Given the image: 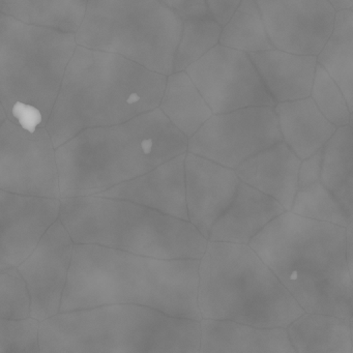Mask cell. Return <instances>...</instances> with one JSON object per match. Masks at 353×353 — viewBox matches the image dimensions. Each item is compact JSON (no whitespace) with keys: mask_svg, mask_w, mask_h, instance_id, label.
Instances as JSON below:
<instances>
[{"mask_svg":"<svg viewBox=\"0 0 353 353\" xmlns=\"http://www.w3.org/2000/svg\"><path fill=\"white\" fill-rule=\"evenodd\" d=\"M198 265L75 243L59 311L129 303L200 321Z\"/></svg>","mask_w":353,"mask_h":353,"instance_id":"cell-1","label":"cell"},{"mask_svg":"<svg viewBox=\"0 0 353 353\" xmlns=\"http://www.w3.org/2000/svg\"><path fill=\"white\" fill-rule=\"evenodd\" d=\"M166 79L121 55L77 45L45 129L57 148L83 130L125 123L159 108Z\"/></svg>","mask_w":353,"mask_h":353,"instance_id":"cell-2","label":"cell"},{"mask_svg":"<svg viewBox=\"0 0 353 353\" xmlns=\"http://www.w3.org/2000/svg\"><path fill=\"white\" fill-rule=\"evenodd\" d=\"M345 227L283 212L249 245L303 312L352 319Z\"/></svg>","mask_w":353,"mask_h":353,"instance_id":"cell-3","label":"cell"},{"mask_svg":"<svg viewBox=\"0 0 353 353\" xmlns=\"http://www.w3.org/2000/svg\"><path fill=\"white\" fill-rule=\"evenodd\" d=\"M188 152V138L160 108L90 128L55 148L61 198L98 195Z\"/></svg>","mask_w":353,"mask_h":353,"instance_id":"cell-4","label":"cell"},{"mask_svg":"<svg viewBox=\"0 0 353 353\" xmlns=\"http://www.w3.org/2000/svg\"><path fill=\"white\" fill-rule=\"evenodd\" d=\"M59 219L74 243L158 259L199 260L208 239L189 221L101 195L61 198Z\"/></svg>","mask_w":353,"mask_h":353,"instance_id":"cell-5","label":"cell"},{"mask_svg":"<svg viewBox=\"0 0 353 353\" xmlns=\"http://www.w3.org/2000/svg\"><path fill=\"white\" fill-rule=\"evenodd\" d=\"M197 303L204 319L285 327L303 313L249 245L208 241L198 265Z\"/></svg>","mask_w":353,"mask_h":353,"instance_id":"cell-6","label":"cell"},{"mask_svg":"<svg viewBox=\"0 0 353 353\" xmlns=\"http://www.w3.org/2000/svg\"><path fill=\"white\" fill-rule=\"evenodd\" d=\"M76 46L74 34L0 12V103L8 119L26 129L46 127Z\"/></svg>","mask_w":353,"mask_h":353,"instance_id":"cell-7","label":"cell"},{"mask_svg":"<svg viewBox=\"0 0 353 353\" xmlns=\"http://www.w3.org/2000/svg\"><path fill=\"white\" fill-rule=\"evenodd\" d=\"M183 20L159 0H88L76 44L173 73Z\"/></svg>","mask_w":353,"mask_h":353,"instance_id":"cell-8","label":"cell"},{"mask_svg":"<svg viewBox=\"0 0 353 353\" xmlns=\"http://www.w3.org/2000/svg\"><path fill=\"white\" fill-rule=\"evenodd\" d=\"M282 141L274 107H249L212 114L188 139V152L235 169Z\"/></svg>","mask_w":353,"mask_h":353,"instance_id":"cell-9","label":"cell"},{"mask_svg":"<svg viewBox=\"0 0 353 353\" xmlns=\"http://www.w3.org/2000/svg\"><path fill=\"white\" fill-rule=\"evenodd\" d=\"M212 114L249 107H274L270 97L252 63L243 51L216 45L185 70Z\"/></svg>","mask_w":353,"mask_h":353,"instance_id":"cell-10","label":"cell"},{"mask_svg":"<svg viewBox=\"0 0 353 353\" xmlns=\"http://www.w3.org/2000/svg\"><path fill=\"white\" fill-rule=\"evenodd\" d=\"M0 190L61 199L55 148L45 128L0 125Z\"/></svg>","mask_w":353,"mask_h":353,"instance_id":"cell-11","label":"cell"},{"mask_svg":"<svg viewBox=\"0 0 353 353\" xmlns=\"http://www.w3.org/2000/svg\"><path fill=\"white\" fill-rule=\"evenodd\" d=\"M74 241L57 219L32 253L16 268L30 299V316L39 321L61 310L73 255Z\"/></svg>","mask_w":353,"mask_h":353,"instance_id":"cell-12","label":"cell"},{"mask_svg":"<svg viewBox=\"0 0 353 353\" xmlns=\"http://www.w3.org/2000/svg\"><path fill=\"white\" fill-rule=\"evenodd\" d=\"M272 47L317 55L334 26L336 10L327 0H255Z\"/></svg>","mask_w":353,"mask_h":353,"instance_id":"cell-13","label":"cell"},{"mask_svg":"<svg viewBox=\"0 0 353 353\" xmlns=\"http://www.w3.org/2000/svg\"><path fill=\"white\" fill-rule=\"evenodd\" d=\"M61 200L0 190V263L17 268L59 219Z\"/></svg>","mask_w":353,"mask_h":353,"instance_id":"cell-14","label":"cell"},{"mask_svg":"<svg viewBox=\"0 0 353 353\" xmlns=\"http://www.w3.org/2000/svg\"><path fill=\"white\" fill-rule=\"evenodd\" d=\"M239 181L241 179L233 169L185 152L188 220L206 239L212 225L234 197Z\"/></svg>","mask_w":353,"mask_h":353,"instance_id":"cell-15","label":"cell"},{"mask_svg":"<svg viewBox=\"0 0 353 353\" xmlns=\"http://www.w3.org/2000/svg\"><path fill=\"white\" fill-rule=\"evenodd\" d=\"M185 157L179 154L131 181L98 195L128 200L163 214L188 220Z\"/></svg>","mask_w":353,"mask_h":353,"instance_id":"cell-16","label":"cell"},{"mask_svg":"<svg viewBox=\"0 0 353 353\" xmlns=\"http://www.w3.org/2000/svg\"><path fill=\"white\" fill-rule=\"evenodd\" d=\"M285 212L276 200L241 181L228 208L212 225L208 241L249 245Z\"/></svg>","mask_w":353,"mask_h":353,"instance_id":"cell-17","label":"cell"},{"mask_svg":"<svg viewBox=\"0 0 353 353\" xmlns=\"http://www.w3.org/2000/svg\"><path fill=\"white\" fill-rule=\"evenodd\" d=\"M301 164V159L280 141L241 163L235 172L241 181L270 196L289 212L297 191Z\"/></svg>","mask_w":353,"mask_h":353,"instance_id":"cell-18","label":"cell"},{"mask_svg":"<svg viewBox=\"0 0 353 353\" xmlns=\"http://www.w3.org/2000/svg\"><path fill=\"white\" fill-rule=\"evenodd\" d=\"M199 352L293 353L285 327H259L231 320H200Z\"/></svg>","mask_w":353,"mask_h":353,"instance_id":"cell-19","label":"cell"},{"mask_svg":"<svg viewBox=\"0 0 353 353\" xmlns=\"http://www.w3.org/2000/svg\"><path fill=\"white\" fill-rule=\"evenodd\" d=\"M248 54L274 102L310 97L317 65L315 55L295 54L274 48Z\"/></svg>","mask_w":353,"mask_h":353,"instance_id":"cell-20","label":"cell"},{"mask_svg":"<svg viewBox=\"0 0 353 353\" xmlns=\"http://www.w3.org/2000/svg\"><path fill=\"white\" fill-rule=\"evenodd\" d=\"M282 141L301 160L323 148L336 127L323 117L310 97L274 106Z\"/></svg>","mask_w":353,"mask_h":353,"instance_id":"cell-21","label":"cell"},{"mask_svg":"<svg viewBox=\"0 0 353 353\" xmlns=\"http://www.w3.org/2000/svg\"><path fill=\"white\" fill-rule=\"evenodd\" d=\"M299 353H352V319L303 312L286 327Z\"/></svg>","mask_w":353,"mask_h":353,"instance_id":"cell-22","label":"cell"},{"mask_svg":"<svg viewBox=\"0 0 353 353\" xmlns=\"http://www.w3.org/2000/svg\"><path fill=\"white\" fill-rule=\"evenodd\" d=\"M320 161L321 150L301 160L297 191L289 212L311 220L348 226L353 222L352 216L320 181Z\"/></svg>","mask_w":353,"mask_h":353,"instance_id":"cell-23","label":"cell"},{"mask_svg":"<svg viewBox=\"0 0 353 353\" xmlns=\"http://www.w3.org/2000/svg\"><path fill=\"white\" fill-rule=\"evenodd\" d=\"M159 108L188 139L212 115V109L185 71L167 76Z\"/></svg>","mask_w":353,"mask_h":353,"instance_id":"cell-24","label":"cell"},{"mask_svg":"<svg viewBox=\"0 0 353 353\" xmlns=\"http://www.w3.org/2000/svg\"><path fill=\"white\" fill-rule=\"evenodd\" d=\"M88 0H0V12L23 23L65 34L79 30Z\"/></svg>","mask_w":353,"mask_h":353,"instance_id":"cell-25","label":"cell"},{"mask_svg":"<svg viewBox=\"0 0 353 353\" xmlns=\"http://www.w3.org/2000/svg\"><path fill=\"white\" fill-rule=\"evenodd\" d=\"M353 135L349 125L338 127L321 148L320 181L352 216Z\"/></svg>","mask_w":353,"mask_h":353,"instance_id":"cell-26","label":"cell"},{"mask_svg":"<svg viewBox=\"0 0 353 353\" xmlns=\"http://www.w3.org/2000/svg\"><path fill=\"white\" fill-rule=\"evenodd\" d=\"M317 63L342 90L350 112L353 109V12L336 11L330 36L320 52Z\"/></svg>","mask_w":353,"mask_h":353,"instance_id":"cell-27","label":"cell"},{"mask_svg":"<svg viewBox=\"0 0 353 353\" xmlns=\"http://www.w3.org/2000/svg\"><path fill=\"white\" fill-rule=\"evenodd\" d=\"M219 44L245 53L274 49L255 0H241L222 26Z\"/></svg>","mask_w":353,"mask_h":353,"instance_id":"cell-28","label":"cell"},{"mask_svg":"<svg viewBox=\"0 0 353 353\" xmlns=\"http://www.w3.org/2000/svg\"><path fill=\"white\" fill-rule=\"evenodd\" d=\"M222 26L212 13L183 20L181 38L175 50L173 72L185 71L219 44Z\"/></svg>","mask_w":353,"mask_h":353,"instance_id":"cell-29","label":"cell"},{"mask_svg":"<svg viewBox=\"0 0 353 353\" xmlns=\"http://www.w3.org/2000/svg\"><path fill=\"white\" fill-rule=\"evenodd\" d=\"M310 98L315 103L323 117L336 128L351 125L352 123V112L347 106L342 90L318 63Z\"/></svg>","mask_w":353,"mask_h":353,"instance_id":"cell-30","label":"cell"},{"mask_svg":"<svg viewBox=\"0 0 353 353\" xmlns=\"http://www.w3.org/2000/svg\"><path fill=\"white\" fill-rule=\"evenodd\" d=\"M40 321L34 318H0V352H40Z\"/></svg>","mask_w":353,"mask_h":353,"instance_id":"cell-31","label":"cell"},{"mask_svg":"<svg viewBox=\"0 0 353 353\" xmlns=\"http://www.w3.org/2000/svg\"><path fill=\"white\" fill-rule=\"evenodd\" d=\"M30 317V299L16 268L0 272V318Z\"/></svg>","mask_w":353,"mask_h":353,"instance_id":"cell-32","label":"cell"},{"mask_svg":"<svg viewBox=\"0 0 353 353\" xmlns=\"http://www.w3.org/2000/svg\"><path fill=\"white\" fill-rule=\"evenodd\" d=\"M172 10L181 20L210 14L206 0H159Z\"/></svg>","mask_w":353,"mask_h":353,"instance_id":"cell-33","label":"cell"},{"mask_svg":"<svg viewBox=\"0 0 353 353\" xmlns=\"http://www.w3.org/2000/svg\"><path fill=\"white\" fill-rule=\"evenodd\" d=\"M239 3L241 0H206L208 10L221 26L228 21Z\"/></svg>","mask_w":353,"mask_h":353,"instance_id":"cell-34","label":"cell"},{"mask_svg":"<svg viewBox=\"0 0 353 353\" xmlns=\"http://www.w3.org/2000/svg\"><path fill=\"white\" fill-rule=\"evenodd\" d=\"M345 250H346V262L348 268L349 274L353 276L352 263H353V224L350 223L348 226L345 227Z\"/></svg>","mask_w":353,"mask_h":353,"instance_id":"cell-35","label":"cell"},{"mask_svg":"<svg viewBox=\"0 0 353 353\" xmlns=\"http://www.w3.org/2000/svg\"><path fill=\"white\" fill-rule=\"evenodd\" d=\"M327 1L336 10V12L342 11V10H352L353 0H327Z\"/></svg>","mask_w":353,"mask_h":353,"instance_id":"cell-36","label":"cell"},{"mask_svg":"<svg viewBox=\"0 0 353 353\" xmlns=\"http://www.w3.org/2000/svg\"><path fill=\"white\" fill-rule=\"evenodd\" d=\"M7 119V115H6L5 110H3V105L0 103V125L3 123Z\"/></svg>","mask_w":353,"mask_h":353,"instance_id":"cell-37","label":"cell"},{"mask_svg":"<svg viewBox=\"0 0 353 353\" xmlns=\"http://www.w3.org/2000/svg\"><path fill=\"white\" fill-rule=\"evenodd\" d=\"M10 266L6 265V264L0 263V272H5V270H10Z\"/></svg>","mask_w":353,"mask_h":353,"instance_id":"cell-38","label":"cell"}]
</instances>
